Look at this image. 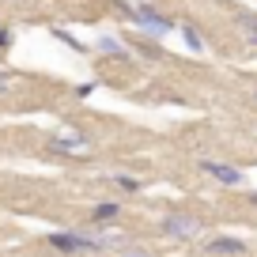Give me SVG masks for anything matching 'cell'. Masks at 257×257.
Here are the masks:
<instances>
[{
    "label": "cell",
    "mask_w": 257,
    "mask_h": 257,
    "mask_svg": "<svg viewBox=\"0 0 257 257\" xmlns=\"http://www.w3.org/2000/svg\"><path fill=\"white\" fill-rule=\"evenodd\" d=\"M185 42H189L193 49H201V38H197V31H193V27H185Z\"/></svg>",
    "instance_id": "obj_9"
},
{
    "label": "cell",
    "mask_w": 257,
    "mask_h": 257,
    "mask_svg": "<svg viewBox=\"0 0 257 257\" xmlns=\"http://www.w3.org/2000/svg\"><path fill=\"white\" fill-rule=\"evenodd\" d=\"M102 49L106 53H121V42L117 38H102Z\"/></svg>",
    "instance_id": "obj_8"
},
{
    "label": "cell",
    "mask_w": 257,
    "mask_h": 257,
    "mask_svg": "<svg viewBox=\"0 0 257 257\" xmlns=\"http://www.w3.org/2000/svg\"><path fill=\"white\" fill-rule=\"evenodd\" d=\"M201 170L204 174H212L216 182H227V185H238L242 182V174L234 167H227V163H212V159H201Z\"/></svg>",
    "instance_id": "obj_4"
},
{
    "label": "cell",
    "mask_w": 257,
    "mask_h": 257,
    "mask_svg": "<svg viewBox=\"0 0 257 257\" xmlns=\"http://www.w3.org/2000/svg\"><path fill=\"white\" fill-rule=\"evenodd\" d=\"M49 148H57V152H83V137L76 140V137H57V140H49Z\"/></svg>",
    "instance_id": "obj_6"
},
{
    "label": "cell",
    "mask_w": 257,
    "mask_h": 257,
    "mask_svg": "<svg viewBox=\"0 0 257 257\" xmlns=\"http://www.w3.org/2000/svg\"><path fill=\"white\" fill-rule=\"evenodd\" d=\"M208 253H246V246L238 238H216L208 242Z\"/></svg>",
    "instance_id": "obj_5"
},
{
    "label": "cell",
    "mask_w": 257,
    "mask_h": 257,
    "mask_svg": "<svg viewBox=\"0 0 257 257\" xmlns=\"http://www.w3.org/2000/svg\"><path fill=\"white\" fill-rule=\"evenodd\" d=\"M128 12H133V19H137L140 27H148L152 34H167L170 27H174L167 16H159V12H155V8H148V4H137V8H128Z\"/></svg>",
    "instance_id": "obj_1"
},
{
    "label": "cell",
    "mask_w": 257,
    "mask_h": 257,
    "mask_svg": "<svg viewBox=\"0 0 257 257\" xmlns=\"http://www.w3.org/2000/svg\"><path fill=\"white\" fill-rule=\"evenodd\" d=\"M249 42H253V46H257V34H249Z\"/></svg>",
    "instance_id": "obj_13"
},
{
    "label": "cell",
    "mask_w": 257,
    "mask_h": 257,
    "mask_svg": "<svg viewBox=\"0 0 257 257\" xmlns=\"http://www.w3.org/2000/svg\"><path fill=\"white\" fill-rule=\"evenodd\" d=\"M8 42H12V34H8V31H0V49L8 46Z\"/></svg>",
    "instance_id": "obj_11"
},
{
    "label": "cell",
    "mask_w": 257,
    "mask_h": 257,
    "mask_svg": "<svg viewBox=\"0 0 257 257\" xmlns=\"http://www.w3.org/2000/svg\"><path fill=\"white\" fill-rule=\"evenodd\" d=\"M49 242H53L57 249H102L106 246L102 238H87V234H80V231L76 234H53Z\"/></svg>",
    "instance_id": "obj_3"
},
{
    "label": "cell",
    "mask_w": 257,
    "mask_h": 257,
    "mask_svg": "<svg viewBox=\"0 0 257 257\" xmlns=\"http://www.w3.org/2000/svg\"><path fill=\"white\" fill-rule=\"evenodd\" d=\"M117 185H125V189H140L137 178H117Z\"/></svg>",
    "instance_id": "obj_10"
},
{
    "label": "cell",
    "mask_w": 257,
    "mask_h": 257,
    "mask_svg": "<svg viewBox=\"0 0 257 257\" xmlns=\"http://www.w3.org/2000/svg\"><path fill=\"white\" fill-rule=\"evenodd\" d=\"M121 257H148V253H121Z\"/></svg>",
    "instance_id": "obj_12"
},
{
    "label": "cell",
    "mask_w": 257,
    "mask_h": 257,
    "mask_svg": "<svg viewBox=\"0 0 257 257\" xmlns=\"http://www.w3.org/2000/svg\"><path fill=\"white\" fill-rule=\"evenodd\" d=\"M110 216H117V204H98L95 208V219H110Z\"/></svg>",
    "instance_id": "obj_7"
},
{
    "label": "cell",
    "mask_w": 257,
    "mask_h": 257,
    "mask_svg": "<svg viewBox=\"0 0 257 257\" xmlns=\"http://www.w3.org/2000/svg\"><path fill=\"white\" fill-rule=\"evenodd\" d=\"M253 201H257V197H253Z\"/></svg>",
    "instance_id": "obj_14"
},
{
    "label": "cell",
    "mask_w": 257,
    "mask_h": 257,
    "mask_svg": "<svg viewBox=\"0 0 257 257\" xmlns=\"http://www.w3.org/2000/svg\"><path fill=\"white\" fill-rule=\"evenodd\" d=\"M163 231H167V234H178V238H189V234L201 231V223H197L193 216H185V212H170V216L163 219Z\"/></svg>",
    "instance_id": "obj_2"
}]
</instances>
